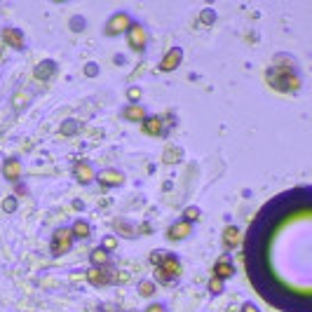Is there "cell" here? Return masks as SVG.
<instances>
[{
  "mask_svg": "<svg viewBox=\"0 0 312 312\" xmlns=\"http://www.w3.org/2000/svg\"><path fill=\"white\" fill-rule=\"evenodd\" d=\"M122 118L130 120V122H143V120H146V110H143V106H139V104H130V106L122 110Z\"/></svg>",
  "mask_w": 312,
  "mask_h": 312,
  "instance_id": "obj_14",
  "label": "cell"
},
{
  "mask_svg": "<svg viewBox=\"0 0 312 312\" xmlns=\"http://www.w3.org/2000/svg\"><path fill=\"white\" fill-rule=\"evenodd\" d=\"M24 99H26V94H24V92H19V94H17V97H14V106H17V108H22L24 104H26V101H24Z\"/></svg>",
  "mask_w": 312,
  "mask_h": 312,
  "instance_id": "obj_31",
  "label": "cell"
},
{
  "mask_svg": "<svg viewBox=\"0 0 312 312\" xmlns=\"http://www.w3.org/2000/svg\"><path fill=\"white\" fill-rule=\"evenodd\" d=\"M223 244H226V249H235L237 244H239V228L228 226L226 230H223Z\"/></svg>",
  "mask_w": 312,
  "mask_h": 312,
  "instance_id": "obj_17",
  "label": "cell"
},
{
  "mask_svg": "<svg viewBox=\"0 0 312 312\" xmlns=\"http://www.w3.org/2000/svg\"><path fill=\"white\" fill-rule=\"evenodd\" d=\"M71 235L78 237V239H87V237L92 235V230H89V226H87V221H82V218H78L76 223L71 226Z\"/></svg>",
  "mask_w": 312,
  "mask_h": 312,
  "instance_id": "obj_18",
  "label": "cell"
},
{
  "mask_svg": "<svg viewBox=\"0 0 312 312\" xmlns=\"http://www.w3.org/2000/svg\"><path fill=\"white\" fill-rule=\"evenodd\" d=\"M143 312H164V308H162L160 303H153V305H148Z\"/></svg>",
  "mask_w": 312,
  "mask_h": 312,
  "instance_id": "obj_32",
  "label": "cell"
},
{
  "mask_svg": "<svg viewBox=\"0 0 312 312\" xmlns=\"http://www.w3.org/2000/svg\"><path fill=\"white\" fill-rule=\"evenodd\" d=\"M190 233H193V226H190V223H185V221H176L174 226H169L167 237H169L172 242H179V239H185Z\"/></svg>",
  "mask_w": 312,
  "mask_h": 312,
  "instance_id": "obj_8",
  "label": "cell"
},
{
  "mask_svg": "<svg viewBox=\"0 0 312 312\" xmlns=\"http://www.w3.org/2000/svg\"><path fill=\"white\" fill-rule=\"evenodd\" d=\"M54 71H56V64H54V61H40V64L35 66L33 76L38 78V80H50V78L54 76Z\"/></svg>",
  "mask_w": 312,
  "mask_h": 312,
  "instance_id": "obj_15",
  "label": "cell"
},
{
  "mask_svg": "<svg viewBox=\"0 0 312 312\" xmlns=\"http://www.w3.org/2000/svg\"><path fill=\"white\" fill-rule=\"evenodd\" d=\"M127 38H130V47L134 52H143L146 50V43H148V33L141 24H134L131 22L130 31H127Z\"/></svg>",
  "mask_w": 312,
  "mask_h": 312,
  "instance_id": "obj_4",
  "label": "cell"
},
{
  "mask_svg": "<svg viewBox=\"0 0 312 312\" xmlns=\"http://www.w3.org/2000/svg\"><path fill=\"white\" fill-rule=\"evenodd\" d=\"M233 275H235V265L230 263L228 256H221L214 265V277H218V280H230Z\"/></svg>",
  "mask_w": 312,
  "mask_h": 312,
  "instance_id": "obj_9",
  "label": "cell"
},
{
  "mask_svg": "<svg viewBox=\"0 0 312 312\" xmlns=\"http://www.w3.org/2000/svg\"><path fill=\"white\" fill-rule=\"evenodd\" d=\"M148 260H151L153 265L157 268V265H160V260H162V254H160V251H153V254H151V259H148Z\"/></svg>",
  "mask_w": 312,
  "mask_h": 312,
  "instance_id": "obj_30",
  "label": "cell"
},
{
  "mask_svg": "<svg viewBox=\"0 0 312 312\" xmlns=\"http://www.w3.org/2000/svg\"><path fill=\"white\" fill-rule=\"evenodd\" d=\"M104 188H110V185H122L125 183V174L118 172V169H104V172L97 176Z\"/></svg>",
  "mask_w": 312,
  "mask_h": 312,
  "instance_id": "obj_7",
  "label": "cell"
},
{
  "mask_svg": "<svg viewBox=\"0 0 312 312\" xmlns=\"http://www.w3.org/2000/svg\"><path fill=\"white\" fill-rule=\"evenodd\" d=\"M139 293L143 296V298H151L153 293H155V284H153V282H141V284H139Z\"/></svg>",
  "mask_w": 312,
  "mask_h": 312,
  "instance_id": "obj_23",
  "label": "cell"
},
{
  "mask_svg": "<svg viewBox=\"0 0 312 312\" xmlns=\"http://www.w3.org/2000/svg\"><path fill=\"white\" fill-rule=\"evenodd\" d=\"M200 207H185V211H183V218L181 221H185V223H190L193 226V221H200Z\"/></svg>",
  "mask_w": 312,
  "mask_h": 312,
  "instance_id": "obj_21",
  "label": "cell"
},
{
  "mask_svg": "<svg viewBox=\"0 0 312 312\" xmlns=\"http://www.w3.org/2000/svg\"><path fill=\"white\" fill-rule=\"evenodd\" d=\"M2 211H5V214L17 211V200H14V197H5V200H2Z\"/></svg>",
  "mask_w": 312,
  "mask_h": 312,
  "instance_id": "obj_26",
  "label": "cell"
},
{
  "mask_svg": "<svg viewBox=\"0 0 312 312\" xmlns=\"http://www.w3.org/2000/svg\"><path fill=\"white\" fill-rule=\"evenodd\" d=\"M130 26H131L130 14H127V12H118V14H113V17L106 22V26H104V33L113 38V35H120V33L130 31Z\"/></svg>",
  "mask_w": 312,
  "mask_h": 312,
  "instance_id": "obj_3",
  "label": "cell"
},
{
  "mask_svg": "<svg viewBox=\"0 0 312 312\" xmlns=\"http://www.w3.org/2000/svg\"><path fill=\"white\" fill-rule=\"evenodd\" d=\"M141 97H143V92H141L139 87H130V89H127V99H130L131 104H136Z\"/></svg>",
  "mask_w": 312,
  "mask_h": 312,
  "instance_id": "obj_28",
  "label": "cell"
},
{
  "mask_svg": "<svg viewBox=\"0 0 312 312\" xmlns=\"http://www.w3.org/2000/svg\"><path fill=\"white\" fill-rule=\"evenodd\" d=\"M242 312H259V308H256L254 303H244V305H242Z\"/></svg>",
  "mask_w": 312,
  "mask_h": 312,
  "instance_id": "obj_33",
  "label": "cell"
},
{
  "mask_svg": "<svg viewBox=\"0 0 312 312\" xmlns=\"http://www.w3.org/2000/svg\"><path fill=\"white\" fill-rule=\"evenodd\" d=\"M89 260H92V265H94V268H106L108 254H106V251H104L101 247H99V249H92V254H89Z\"/></svg>",
  "mask_w": 312,
  "mask_h": 312,
  "instance_id": "obj_19",
  "label": "cell"
},
{
  "mask_svg": "<svg viewBox=\"0 0 312 312\" xmlns=\"http://www.w3.org/2000/svg\"><path fill=\"white\" fill-rule=\"evenodd\" d=\"M2 176L7 181H19V176H22V162L17 160V157L5 160V164H2Z\"/></svg>",
  "mask_w": 312,
  "mask_h": 312,
  "instance_id": "obj_12",
  "label": "cell"
},
{
  "mask_svg": "<svg viewBox=\"0 0 312 312\" xmlns=\"http://www.w3.org/2000/svg\"><path fill=\"white\" fill-rule=\"evenodd\" d=\"M139 230H141V233H143V235H151V226H148V223H141V226H139Z\"/></svg>",
  "mask_w": 312,
  "mask_h": 312,
  "instance_id": "obj_36",
  "label": "cell"
},
{
  "mask_svg": "<svg viewBox=\"0 0 312 312\" xmlns=\"http://www.w3.org/2000/svg\"><path fill=\"white\" fill-rule=\"evenodd\" d=\"M85 73L87 76H97L99 71H97V66H85Z\"/></svg>",
  "mask_w": 312,
  "mask_h": 312,
  "instance_id": "obj_35",
  "label": "cell"
},
{
  "mask_svg": "<svg viewBox=\"0 0 312 312\" xmlns=\"http://www.w3.org/2000/svg\"><path fill=\"white\" fill-rule=\"evenodd\" d=\"M115 247H118V239H115V237L113 235H106L104 237V242H101V249H104V251H115Z\"/></svg>",
  "mask_w": 312,
  "mask_h": 312,
  "instance_id": "obj_25",
  "label": "cell"
},
{
  "mask_svg": "<svg viewBox=\"0 0 312 312\" xmlns=\"http://www.w3.org/2000/svg\"><path fill=\"white\" fill-rule=\"evenodd\" d=\"M214 19H216L214 10H205V12H202V14H200V22H202V24H207V26H209V24H214Z\"/></svg>",
  "mask_w": 312,
  "mask_h": 312,
  "instance_id": "obj_29",
  "label": "cell"
},
{
  "mask_svg": "<svg viewBox=\"0 0 312 312\" xmlns=\"http://www.w3.org/2000/svg\"><path fill=\"white\" fill-rule=\"evenodd\" d=\"M181 155H183V151L179 148V146H169L167 151L162 153V160L167 162V164H174V162L181 160Z\"/></svg>",
  "mask_w": 312,
  "mask_h": 312,
  "instance_id": "obj_20",
  "label": "cell"
},
{
  "mask_svg": "<svg viewBox=\"0 0 312 312\" xmlns=\"http://www.w3.org/2000/svg\"><path fill=\"white\" fill-rule=\"evenodd\" d=\"M207 289L211 291V293H223V280H218V277H211L209 280V284H207Z\"/></svg>",
  "mask_w": 312,
  "mask_h": 312,
  "instance_id": "obj_24",
  "label": "cell"
},
{
  "mask_svg": "<svg viewBox=\"0 0 312 312\" xmlns=\"http://www.w3.org/2000/svg\"><path fill=\"white\" fill-rule=\"evenodd\" d=\"M73 174H76V179L80 183H92L94 179H97V174H94V169H92V164H87V162H78L76 169H73Z\"/></svg>",
  "mask_w": 312,
  "mask_h": 312,
  "instance_id": "obj_13",
  "label": "cell"
},
{
  "mask_svg": "<svg viewBox=\"0 0 312 312\" xmlns=\"http://www.w3.org/2000/svg\"><path fill=\"white\" fill-rule=\"evenodd\" d=\"M71 249H73L71 228H59V230H54V235H52V254L54 256H64Z\"/></svg>",
  "mask_w": 312,
  "mask_h": 312,
  "instance_id": "obj_2",
  "label": "cell"
},
{
  "mask_svg": "<svg viewBox=\"0 0 312 312\" xmlns=\"http://www.w3.org/2000/svg\"><path fill=\"white\" fill-rule=\"evenodd\" d=\"M2 40H5V45H10L14 50H24V33L19 31V28L7 26V28L2 31Z\"/></svg>",
  "mask_w": 312,
  "mask_h": 312,
  "instance_id": "obj_11",
  "label": "cell"
},
{
  "mask_svg": "<svg viewBox=\"0 0 312 312\" xmlns=\"http://www.w3.org/2000/svg\"><path fill=\"white\" fill-rule=\"evenodd\" d=\"M265 78H268L270 87H275L280 92H298L301 89V78L289 66H272V68H268Z\"/></svg>",
  "mask_w": 312,
  "mask_h": 312,
  "instance_id": "obj_1",
  "label": "cell"
},
{
  "mask_svg": "<svg viewBox=\"0 0 312 312\" xmlns=\"http://www.w3.org/2000/svg\"><path fill=\"white\" fill-rule=\"evenodd\" d=\"M115 230H118L120 235H127V237L134 235V233H131V226H130V223H122V221H115Z\"/></svg>",
  "mask_w": 312,
  "mask_h": 312,
  "instance_id": "obj_27",
  "label": "cell"
},
{
  "mask_svg": "<svg viewBox=\"0 0 312 312\" xmlns=\"http://www.w3.org/2000/svg\"><path fill=\"white\" fill-rule=\"evenodd\" d=\"M157 270H160L167 280H174V277H179V275H181V260L176 259L174 254H167V256H162Z\"/></svg>",
  "mask_w": 312,
  "mask_h": 312,
  "instance_id": "obj_5",
  "label": "cell"
},
{
  "mask_svg": "<svg viewBox=\"0 0 312 312\" xmlns=\"http://www.w3.org/2000/svg\"><path fill=\"white\" fill-rule=\"evenodd\" d=\"M78 127H80V125H78L76 120H66L64 125H61V134H64V136H73L78 131Z\"/></svg>",
  "mask_w": 312,
  "mask_h": 312,
  "instance_id": "obj_22",
  "label": "cell"
},
{
  "mask_svg": "<svg viewBox=\"0 0 312 312\" xmlns=\"http://www.w3.org/2000/svg\"><path fill=\"white\" fill-rule=\"evenodd\" d=\"M80 24H82V22H80V19H73V31H80V28H82Z\"/></svg>",
  "mask_w": 312,
  "mask_h": 312,
  "instance_id": "obj_37",
  "label": "cell"
},
{
  "mask_svg": "<svg viewBox=\"0 0 312 312\" xmlns=\"http://www.w3.org/2000/svg\"><path fill=\"white\" fill-rule=\"evenodd\" d=\"M87 282L94 284V286H104L108 282H113V275L106 268H92V270H87Z\"/></svg>",
  "mask_w": 312,
  "mask_h": 312,
  "instance_id": "obj_10",
  "label": "cell"
},
{
  "mask_svg": "<svg viewBox=\"0 0 312 312\" xmlns=\"http://www.w3.org/2000/svg\"><path fill=\"white\" fill-rule=\"evenodd\" d=\"M183 61V52L181 47H172L169 52L162 56V64H160V71H164V73H169V71H174V68H179V64Z\"/></svg>",
  "mask_w": 312,
  "mask_h": 312,
  "instance_id": "obj_6",
  "label": "cell"
},
{
  "mask_svg": "<svg viewBox=\"0 0 312 312\" xmlns=\"http://www.w3.org/2000/svg\"><path fill=\"white\" fill-rule=\"evenodd\" d=\"M155 282H162V284H164V282H169V280H167V277H164V275H162L160 270L155 268Z\"/></svg>",
  "mask_w": 312,
  "mask_h": 312,
  "instance_id": "obj_34",
  "label": "cell"
},
{
  "mask_svg": "<svg viewBox=\"0 0 312 312\" xmlns=\"http://www.w3.org/2000/svg\"><path fill=\"white\" fill-rule=\"evenodd\" d=\"M143 131H146L148 136H160L162 134V118H157V115L146 118L143 120Z\"/></svg>",
  "mask_w": 312,
  "mask_h": 312,
  "instance_id": "obj_16",
  "label": "cell"
}]
</instances>
